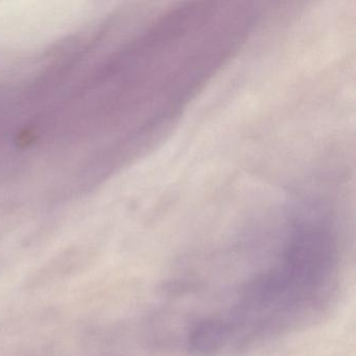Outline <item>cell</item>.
<instances>
[{"label": "cell", "mask_w": 356, "mask_h": 356, "mask_svg": "<svg viewBox=\"0 0 356 356\" xmlns=\"http://www.w3.org/2000/svg\"><path fill=\"white\" fill-rule=\"evenodd\" d=\"M331 208L308 200L287 220L274 261L250 277L226 312L200 321L187 337L191 355L237 353L289 332L330 296L339 264Z\"/></svg>", "instance_id": "1"}]
</instances>
